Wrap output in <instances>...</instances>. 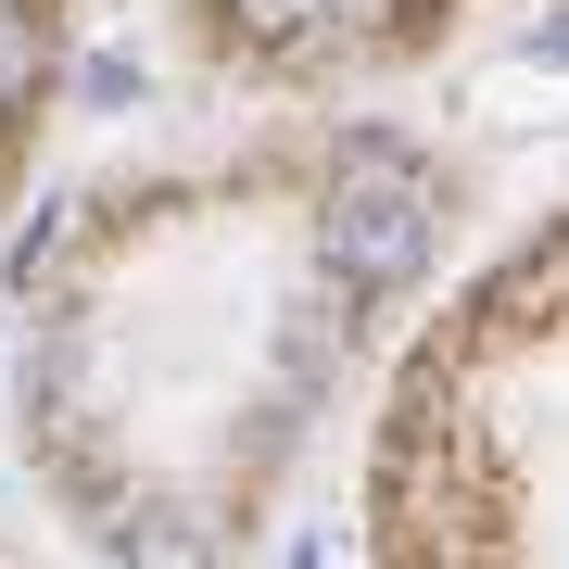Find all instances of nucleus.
<instances>
[{"label": "nucleus", "instance_id": "obj_1", "mask_svg": "<svg viewBox=\"0 0 569 569\" xmlns=\"http://www.w3.org/2000/svg\"><path fill=\"white\" fill-rule=\"evenodd\" d=\"M418 266H430V216L406 203V190H355V203L329 216V279L392 291V279H418Z\"/></svg>", "mask_w": 569, "mask_h": 569}, {"label": "nucleus", "instance_id": "obj_2", "mask_svg": "<svg viewBox=\"0 0 569 569\" xmlns=\"http://www.w3.org/2000/svg\"><path fill=\"white\" fill-rule=\"evenodd\" d=\"M127 569H216V545H203V531H190V519H127Z\"/></svg>", "mask_w": 569, "mask_h": 569}, {"label": "nucleus", "instance_id": "obj_3", "mask_svg": "<svg viewBox=\"0 0 569 569\" xmlns=\"http://www.w3.org/2000/svg\"><path fill=\"white\" fill-rule=\"evenodd\" d=\"M0 102H13V26H0Z\"/></svg>", "mask_w": 569, "mask_h": 569}, {"label": "nucleus", "instance_id": "obj_4", "mask_svg": "<svg viewBox=\"0 0 569 569\" xmlns=\"http://www.w3.org/2000/svg\"><path fill=\"white\" fill-rule=\"evenodd\" d=\"M253 13H266V26H291V13H305V0H253Z\"/></svg>", "mask_w": 569, "mask_h": 569}, {"label": "nucleus", "instance_id": "obj_5", "mask_svg": "<svg viewBox=\"0 0 569 569\" xmlns=\"http://www.w3.org/2000/svg\"><path fill=\"white\" fill-rule=\"evenodd\" d=\"M545 51H557V63H569V13H557V26H545Z\"/></svg>", "mask_w": 569, "mask_h": 569}]
</instances>
